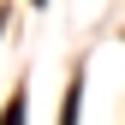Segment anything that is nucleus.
I'll return each instance as SVG.
<instances>
[{
	"instance_id": "nucleus-1",
	"label": "nucleus",
	"mask_w": 125,
	"mask_h": 125,
	"mask_svg": "<svg viewBox=\"0 0 125 125\" xmlns=\"http://www.w3.org/2000/svg\"><path fill=\"white\" fill-rule=\"evenodd\" d=\"M77 95H83V83L66 89V107H60V125H77Z\"/></svg>"
},
{
	"instance_id": "nucleus-2",
	"label": "nucleus",
	"mask_w": 125,
	"mask_h": 125,
	"mask_svg": "<svg viewBox=\"0 0 125 125\" xmlns=\"http://www.w3.org/2000/svg\"><path fill=\"white\" fill-rule=\"evenodd\" d=\"M0 125H24V89L6 101V113H0Z\"/></svg>"
}]
</instances>
